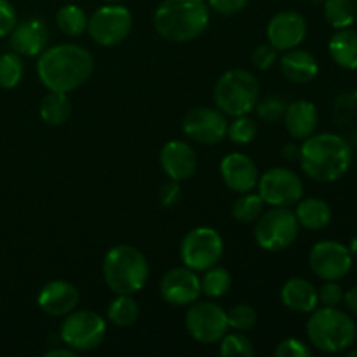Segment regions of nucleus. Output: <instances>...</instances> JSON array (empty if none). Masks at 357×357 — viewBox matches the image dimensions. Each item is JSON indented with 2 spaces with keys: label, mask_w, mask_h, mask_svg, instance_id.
I'll return each instance as SVG.
<instances>
[{
  "label": "nucleus",
  "mask_w": 357,
  "mask_h": 357,
  "mask_svg": "<svg viewBox=\"0 0 357 357\" xmlns=\"http://www.w3.org/2000/svg\"><path fill=\"white\" fill-rule=\"evenodd\" d=\"M94 70V58L77 44H58L38 54L37 73L49 91L70 93L87 82Z\"/></svg>",
  "instance_id": "nucleus-1"
},
{
  "label": "nucleus",
  "mask_w": 357,
  "mask_h": 357,
  "mask_svg": "<svg viewBox=\"0 0 357 357\" xmlns=\"http://www.w3.org/2000/svg\"><path fill=\"white\" fill-rule=\"evenodd\" d=\"M300 166L314 181L331 183L344 176L352 164L349 142L333 132H319L303 139L300 146Z\"/></svg>",
  "instance_id": "nucleus-2"
},
{
  "label": "nucleus",
  "mask_w": 357,
  "mask_h": 357,
  "mask_svg": "<svg viewBox=\"0 0 357 357\" xmlns=\"http://www.w3.org/2000/svg\"><path fill=\"white\" fill-rule=\"evenodd\" d=\"M209 23L206 0H164L153 14L157 33L169 42H190L201 37Z\"/></svg>",
  "instance_id": "nucleus-3"
},
{
  "label": "nucleus",
  "mask_w": 357,
  "mask_h": 357,
  "mask_svg": "<svg viewBox=\"0 0 357 357\" xmlns=\"http://www.w3.org/2000/svg\"><path fill=\"white\" fill-rule=\"evenodd\" d=\"M103 279L117 295H135L142 291L149 279V261L135 246L119 244L103 258Z\"/></svg>",
  "instance_id": "nucleus-4"
},
{
  "label": "nucleus",
  "mask_w": 357,
  "mask_h": 357,
  "mask_svg": "<svg viewBox=\"0 0 357 357\" xmlns=\"http://www.w3.org/2000/svg\"><path fill=\"white\" fill-rule=\"evenodd\" d=\"M307 337L317 351L337 354L347 351L354 344L357 326L354 319L338 307H323L310 312Z\"/></svg>",
  "instance_id": "nucleus-5"
},
{
  "label": "nucleus",
  "mask_w": 357,
  "mask_h": 357,
  "mask_svg": "<svg viewBox=\"0 0 357 357\" xmlns=\"http://www.w3.org/2000/svg\"><path fill=\"white\" fill-rule=\"evenodd\" d=\"M215 103L230 117L248 115L260 100V84L257 77L244 68H234L223 73L215 84Z\"/></svg>",
  "instance_id": "nucleus-6"
},
{
  "label": "nucleus",
  "mask_w": 357,
  "mask_h": 357,
  "mask_svg": "<svg viewBox=\"0 0 357 357\" xmlns=\"http://www.w3.org/2000/svg\"><path fill=\"white\" fill-rule=\"evenodd\" d=\"M300 223L289 208H272L257 220L255 239L265 251H282L298 237Z\"/></svg>",
  "instance_id": "nucleus-7"
},
{
  "label": "nucleus",
  "mask_w": 357,
  "mask_h": 357,
  "mask_svg": "<svg viewBox=\"0 0 357 357\" xmlns=\"http://www.w3.org/2000/svg\"><path fill=\"white\" fill-rule=\"evenodd\" d=\"M107 337V321L93 310H73L61 324V340L75 352L100 347Z\"/></svg>",
  "instance_id": "nucleus-8"
},
{
  "label": "nucleus",
  "mask_w": 357,
  "mask_h": 357,
  "mask_svg": "<svg viewBox=\"0 0 357 357\" xmlns=\"http://www.w3.org/2000/svg\"><path fill=\"white\" fill-rule=\"evenodd\" d=\"M223 255V239L211 227H197L181 241L180 257L185 267L204 272L218 265Z\"/></svg>",
  "instance_id": "nucleus-9"
},
{
  "label": "nucleus",
  "mask_w": 357,
  "mask_h": 357,
  "mask_svg": "<svg viewBox=\"0 0 357 357\" xmlns=\"http://www.w3.org/2000/svg\"><path fill=\"white\" fill-rule=\"evenodd\" d=\"M132 30V14L128 7L108 3L93 13L87 21V31L98 45L114 47L128 38Z\"/></svg>",
  "instance_id": "nucleus-10"
},
{
  "label": "nucleus",
  "mask_w": 357,
  "mask_h": 357,
  "mask_svg": "<svg viewBox=\"0 0 357 357\" xmlns=\"http://www.w3.org/2000/svg\"><path fill=\"white\" fill-rule=\"evenodd\" d=\"M188 335L201 344H216L229 331L227 310L215 302H194L185 316Z\"/></svg>",
  "instance_id": "nucleus-11"
},
{
  "label": "nucleus",
  "mask_w": 357,
  "mask_h": 357,
  "mask_svg": "<svg viewBox=\"0 0 357 357\" xmlns=\"http://www.w3.org/2000/svg\"><path fill=\"white\" fill-rule=\"evenodd\" d=\"M258 194L272 208H289L303 197V181L288 167H272L258 180Z\"/></svg>",
  "instance_id": "nucleus-12"
},
{
  "label": "nucleus",
  "mask_w": 357,
  "mask_h": 357,
  "mask_svg": "<svg viewBox=\"0 0 357 357\" xmlns=\"http://www.w3.org/2000/svg\"><path fill=\"white\" fill-rule=\"evenodd\" d=\"M354 257L338 241H321L309 253V267L323 281H340L352 271Z\"/></svg>",
  "instance_id": "nucleus-13"
},
{
  "label": "nucleus",
  "mask_w": 357,
  "mask_h": 357,
  "mask_svg": "<svg viewBox=\"0 0 357 357\" xmlns=\"http://www.w3.org/2000/svg\"><path fill=\"white\" fill-rule=\"evenodd\" d=\"M181 128L192 142L202 143V145H215L227 136L229 122H227L225 114L218 108L195 107L187 112Z\"/></svg>",
  "instance_id": "nucleus-14"
},
{
  "label": "nucleus",
  "mask_w": 357,
  "mask_h": 357,
  "mask_svg": "<svg viewBox=\"0 0 357 357\" xmlns=\"http://www.w3.org/2000/svg\"><path fill=\"white\" fill-rule=\"evenodd\" d=\"M268 44L275 51H289L305 40L307 21L296 10H281L267 24Z\"/></svg>",
  "instance_id": "nucleus-15"
},
{
  "label": "nucleus",
  "mask_w": 357,
  "mask_h": 357,
  "mask_svg": "<svg viewBox=\"0 0 357 357\" xmlns=\"http://www.w3.org/2000/svg\"><path fill=\"white\" fill-rule=\"evenodd\" d=\"M160 295L169 305H192L202 295L201 279L188 267L171 268L160 281Z\"/></svg>",
  "instance_id": "nucleus-16"
},
{
  "label": "nucleus",
  "mask_w": 357,
  "mask_h": 357,
  "mask_svg": "<svg viewBox=\"0 0 357 357\" xmlns=\"http://www.w3.org/2000/svg\"><path fill=\"white\" fill-rule=\"evenodd\" d=\"M220 174H222L223 183L236 194H246L257 188L260 173H258L257 164L246 153L234 152L223 157L220 164Z\"/></svg>",
  "instance_id": "nucleus-17"
},
{
  "label": "nucleus",
  "mask_w": 357,
  "mask_h": 357,
  "mask_svg": "<svg viewBox=\"0 0 357 357\" xmlns=\"http://www.w3.org/2000/svg\"><path fill=\"white\" fill-rule=\"evenodd\" d=\"M160 166L169 180L185 181L197 169V153L183 139H171L160 150Z\"/></svg>",
  "instance_id": "nucleus-18"
},
{
  "label": "nucleus",
  "mask_w": 357,
  "mask_h": 357,
  "mask_svg": "<svg viewBox=\"0 0 357 357\" xmlns=\"http://www.w3.org/2000/svg\"><path fill=\"white\" fill-rule=\"evenodd\" d=\"M10 47L20 56L42 54L49 42V28L40 17H28V20L16 23L14 30L9 33Z\"/></svg>",
  "instance_id": "nucleus-19"
},
{
  "label": "nucleus",
  "mask_w": 357,
  "mask_h": 357,
  "mask_svg": "<svg viewBox=\"0 0 357 357\" xmlns=\"http://www.w3.org/2000/svg\"><path fill=\"white\" fill-rule=\"evenodd\" d=\"M80 302V293L72 282L68 281H51L40 289L37 296V303L42 312L49 316L61 317L68 316L77 309Z\"/></svg>",
  "instance_id": "nucleus-20"
},
{
  "label": "nucleus",
  "mask_w": 357,
  "mask_h": 357,
  "mask_svg": "<svg viewBox=\"0 0 357 357\" xmlns=\"http://www.w3.org/2000/svg\"><path fill=\"white\" fill-rule=\"evenodd\" d=\"M282 121L293 138L307 139L316 132L317 124H319V112L312 101L298 100L286 107Z\"/></svg>",
  "instance_id": "nucleus-21"
},
{
  "label": "nucleus",
  "mask_w": 357,
  "mask_h": 357,
  "mask_svg": "<svg viewBox=\"0 0 357 357\" xmlns=\"http://www.w3.org/2000/svg\"><path fill=\"white\" fill-rule=\"evenodd\" d=\"M281 72L289 82L307 84L316 79V75L319 73V63H317L316 56L310 54L309 51L295 47L284 51L282 54Z\"/></svg>",
  "instance_id": "nucleus-22"
},
{
  "label": "nucleus",
  "mask_w": 357,
  "mask_h": 357,
  "mask_svg": "<svg viewBox=\"0 0 357 357\" xmlns=\"http://www.w3.org/2000/svg\"><path fill=\"white\" fill-rule=\"evenodd\" d=\"M281 300L289 310L298 314H310L317 309L319 303L316 286L302 278H293L284 282L281 289Z\"/></svg>",
  "instance_id": "nucleus-23"
},
{
  "label": "nucleus",
  "mask_w": 357,
  "mask_h": 357,
  "mask_svg": "<svg viewBox=\"0 0 357 357\" xmlns=\"http://www.w3.org/2000/svg\"><path fill=\"white\" fill-rule=\"evenodd\" d=\"M296 220L300 227L309 230H323L331 222V208L326 201L319 197L300 199L296 202Z\"/></svg>",
  "instance_id": "nucleus-24"
},
{
  "label": "nucleus",
  "mask_w": 357,
  "mask_h": 357,
  "mask_svg": "<svg viewBox=\"0 0 357 357\" xmlns=\"http://www.w3.org/2000/svg\"><path fill=\"white\" fill-rule=\"evenodd\" d=\"M328 51L340 68L357 70V31L351 28L337 30L328 44Z\"/></svg>",
  "instance_id": "nucleus-25"
},
{
  "label": "nucleus",
  "mask_w": 357,
  "mask_h": 357,
  "mask_svg": "<svg viewBox=\"0 0 357 357\" xmlns=\"http://www.w3.org/2000/svg\"><path fill=\"white\" fill-rule=\"evenodd\" d=\"M72 114V103L66 93L49 91L40 103V117L49 126H63Z\"/></svg>",
  "instance_id": "nucleus-26"
},
{
  "label": "nucleus",
  "mask_w": 357,
  "mask_h": 357,
  "mask_svg": "<svg viewBox=\"0 0 357 357\" xmlns=\"http://www.w3.org/2000/svg\"><path fill=\"white\" fill-rule=\"evenodd\" d=\"M87 21L84 9L75 3H66L56 13V24L59 30L68 37H79L84 31H87Z\"/></svg>",
  "instance_id": "nucleus-27"
},
{
  "label": "nucleus",
  "mask_w": 357,
  "mask_h": 357,
  "mask_svg": "<svg viewBox=\"0 0 357 357\" xmlns=\"http://www.w3.org/2000/svg\"><path fill=\"white\" fill-rule=\"evenodd\" d=\"M108 321L119 328H129L138 321L139 307L131 295H117L108 307Z\"/></svg>",
  "instance_id": "nucleus-28"
},
{
  "label": "nucleus",
  "mask_w": 357,
  "mask_h": 357,
  "mask_svg": "<svg viewBox=\"0 0 357 357\" xmlns=\"http://www.w3.org/2000/svg\"><path fill=\"white\" fill-rule=\"evenodd\" d=\"M324 17L335 30L351 28L357 17L356 2L354 0H326L324 2Z\"/></svg>",
  "instance_id": "nucleus-29"
},
{
  "label": "nucleus",
  "mask_w": 357,
  "mask_h": 357,
  "mask_svg": "<svg viewBox=\"0 0 357 357\" xmlns=\"http://www.w3.org/2000/svg\"><path fill=\"white\" fill-rule=\"evenodd\" d=\"M264 208L265 202L260 194L246 192V194H241V197L234 202L232 215L239 223L250 225V223H257V220L264 215Z\"/></svg>",
  "instance_id": "nucleus-30"
},
{
  "label": "nucleus",
  "mask_w": 357,
  "mask_h": 357,
  "mask_svg": "<svg viewBox=\"0 0 357 357\" xmlns=\"http://www.w3.org/2000/svg\"><path fill=\"white\" fill-rule=\"evenodd\" d=\"M204 278L201 279V291L208 298H220V296L227 295L232 286V275L225 267H215L204 271Z\"/></svg>",
  "instance_id": "nucleus-31"
},
{
  "label": "nucleus",
  "mask_w": 357,
  "mask_h": 357,
  "mask_svg": "<svg viewBox=\"0 0 357 357\" xmlns=\"http://www.w3.org/2000/svg\"><path fill=\"white\" fill-rule=\"evenodd\" d=\"M24 75L23 59L17 52H3L0 54V87L14 89Z\"/></svg>",
  "instance_id": "nucleus-32"
},
{
  "label": "nucleus",
  "mask_w": 357,
  "mask_h": 357,
  "mask_svg": "<svg viewBox=\"0 0 357 357\" xmlns=\"http://www.w3.org/2000/svg\"><path fill=\"white\" fill-rule=\"evenodd\" d=\"M220 342H222L220 354L223 357H251L255 354L253 344H251V340L246 335H243V331H236V333L227 331L225 337Z\"/></svg>",
  "instance_id": "nucleus-33"
},
{
  "label": "nucleus",
  "mask_w": 357,
  "mask_h": 357,
  "mask_svg": "<svg viewBox=\"0 0 357 357\" xmlns=\"http://www.w3.org/2000/svg\"><path fill=\"white\" fill-rule=\"evenodd\" d=\"M258 126L253 119H250L248 115H239V117L234 119L232 122L227 128V136L232 139L237 145H248V143L253 142L257 138Z\"/></svg>",
  "instance_id": "nucleus-34"
},
{
  "label": "nucleus",
  "mask_w": 357,
  "mask_h": 357,
  "mask_svg": "<svg viewBox=\"0 0 357 357\" xmlns=\"http://www.w3.org/2000/svg\"><path fill=\"white\" fill-rule=\"evenodd\" d=\"M227 321H229V328L234 331H250L251 328L257 324V312L253 307L246 305V303H239V305L232 307L227 312Z\"/></svg>",
  "instance_id": "nucleus-35"
},
{
  "label": "nucleus",
  "mask_w": 357,
  "mask_h": 357,
  "mask_svg": "<svg viewBox=\"0 0 357 357\" xmlns=\"http://www.w3.org/2000/svg\"><path fill=\"white\" fill-rule=\"evenodd\" d=\"M288 103L279 96H268L257 103V114L265 122H278L284 117V112Z\"/></svg>",
  "instance_id": "nucleus-36"
},
{
  "label": "nucleus",
  "mask_w": 357,
  "mask_h": 357,
  "mask_svg": "<svg viewBox=\"0 0 357 357\" xmlns=\"http://www.w3.org/2000/svg\"><path fill=\"white\" fill-rule=\"evenodd\" d=\"M274 354L278 357H310L312 349L300 338H286L275 347Z\"/></svg>",
  "instance_id": "nucleus-37"
},
{
  "label": "nucleus",
  "mask_w": 357,
  "mask_h": 357,
  "mask_svg": "<svg viewBox=\"0 0 357 357\" xmlns=\"http://www.w3.org/2000/svg\"><path fill=\"white\" fill-rule=\"evenodd\" d=\"M319 303L324 307H338L344 302V289L338 284V281H326L317 291Z\"/></svg>",
  "instance_id": "nucleus-38"
},
{
  "label": "nucleus",
  "mask_w": 357,
  "mask_h": 357,
  "mask_svg": "<svg viewBox=\"0 0 357 357\" xmlns=\"http://www.w3.org/2000/svg\"><path fill=\"white\" fill-rule=\"evenodd\" d=\"M251 61L258 70H268L278 61V51L271 44H261L253 51Z\"/></svg>",
  "instance_id": "nucleus-39"
},
{
  "label": "nucleus",
  "mask_w": 357,
  "mask_h": 357,
  "mask_svg": "<svg viewBox=\"0 0 357 357\" xmlns=\"http://www.w3.org/2000/svg\"><path fill=\"white\" fill-rule=\"evenodd\" d=\"M17 23L16 9L9 0H0V37H7Z\"/></svg>",
  "instance_id": "nucleus-40"
},
{
  "label": "nucleus",
  "mask_w": 357,
  "mask_h": 357,
  "mask_svg": "<svg viewBox=\"0 0 357 357\" xmlns=\"http://www.w3.org/2000/svg\"><path fill=\"white\" fill-rule=\"evenodd\" d=\"M250 0H208L209 9L215 13L223 14V16H232V14L241 13L248 6Z\"/></svg>",
  "instance_id": "nucleus-41"
},
{
  "label": "nucleus",
  "mask_w": 357,
  "mask_h": 357,
  "mask_svg": "<svg viewBox=\"0 0 357 357\" xmlns=\"http://www.w3.org/2000/svg\"><path fill=\"white\" fill-rule=\"evenodd\" d=\"M181 197V188H180V181L169 180L162 188H160V204L166 206V208H171V206L178 204Z\"/></svg>",
  "instance_id": "nucleus-42"
},
{
  "label": "nucleus",
  "mask_w": 357,
  "mask_h": 357,
  "mask_svg": "<svg viewBox=\"0 0 357 357\" xmlns=\"http://www.w3.org/2000/svg\"><path fill=\"white\" fill-rule=\"evenodd\" d=\"M342 303H345L349 312L357 316V286H352L351 289L344 291V302Z\"/></svg>",
  "instance_id": "nucleus-43"
},
{
  "label": "nucleus",
  "mask_w": 357,
  "mask_h": 357,
  "mask_svg": "<svg viewBox=\"0 0 357 357\" xmlns=\"http://www.w3.org/2000/svg\"><path fill=\"white\" fill-rule=\"evenodd\" d=\"M77 352L70 347L63 349H52V351L45 352V357H75Z\"/></svg>",
  "instance_id": "nucleus-44"
},
{
  "label": "nucleus",
  "mask_w": 357,
  "mask_h": 357,
  "mask_svg": "<svg viewBox=\"0 0 357 357\" xmlns=\"http://www.w3.org/2000/svg\"><path fill=\"white\" fill-rule=\"evenodd\" d=\"M282 153H284L286 159H298L300 146L293 145V143H288V145H284V149H282Z\"/></svg>",
  "instance_id": "nucleus-45"
},
{
  "label": "nucleus",
  "mask_w": 357,
  "mask_h": 357,
  "mask_svg": "<svg viewBox=\"0 0 357 357\" xmlns=\"http://www.w3.org/2000/svg\"><path fill=\"white\" fill-rule=\"evenodd\" d=\"M349 251L354 258H357V234L351 239V244H349Z\"/></svg>",
  "instance_id": "nucleus-46"
},
{
  "label": "nucleus",
  "mask_w": 357,
  "mask_h": 357,
  "mask_svg": "<svg viewBox=\"0 0 357 357\" xmlns=\"http://www.w3.org/2000/svg\"><path fill=\"white\" fill-rule=\"evenodd\" d=\"M347 356H349V357H357V349H354V351H351V352H349Z\"/></svg>",
  "instance_id": "nucleus-47"
},
{
  "label": "nucleus",
  "mask_w": 357,
  "mask_h": 357,
  "mask_svg": "<svg viewBox=\"0 0 357 357\" xmlns=\"http://www.w3.org/2000/svg\"><path fill=\"white\" fill-rule=\"evenodd\" d=\"M105 2H108V3H117V2H121V0H105Z\"/></svg>",
  "instance_id": "nucleus-48"
},
{
  "label": "nucleus",
  "mask_w": 357,
  "mask_h": 357,
  "mask_svg": "<svg viewBox=\"0 0 357 357\" xmlns=\"http://www.w3.org/2000/svg\"><path fill=\"white\" fill-rule=\"evenodd\" d=\"M354 2H356V3H357V0H354Z\"/></svg>",
  "instance_id": "nucleus-49"
}]
</instances>
